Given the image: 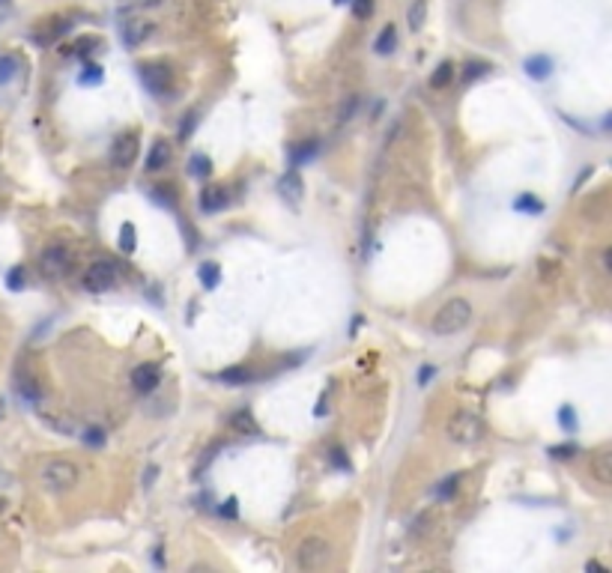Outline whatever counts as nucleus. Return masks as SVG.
Segmentation results:
<instances>
[{"instance_id":"nucleus-35","label":"nucleus","mask_w":612,"mask_h":573,"mask_svg":"<svg viewBox=\"0 0 612 573\" xmlns=\"http://www.w3.org/2000/svg\"><path fill=\"white\" fill-rule=\"evenodd\" d=\"M356 107H358V96H349L344 105H340V114H338V123H347L349 116L356 114Z\"/></svg>"},{"instance_id":"nucleus-13","label":"nucleus","mask_w":612,"mask_h":573,"mask_svg":"<svg viewBox=\"0 0 612 573\" xmlns=\"http://www.w3.org/2000/svg\"><path fill=\"white\" fill-rule=\"evenodd\" d=\"M278 191H281V197H284V200L290 203V206H296V203L302 200V176L296 174V167H290L281 179H278Z\"/></svg>"},{"instance_id":"nucleus-1","label":"nucleus","mask_w":612,"mask_h":573,"mask_svg":"<svg viewBox=\"0 0 612 573\" xmlns=\"http://www.w3.org/2000/svg\"><path fill=\"white\" fill-rule=\"evenodd\" d=\"M81 481V469L66 457H54L39 469V483L48 492H69L75 490Z\"/></svg>"},{"instance_id":"nucleus-20","label":"nucleus","mask_w":612,"mask_h":573,"mask_svg":"<svg viewBox=\"0 0 612 573\" xmlns=\"http://www.w3.org/2000/svg\"><path fill=\"white\" fill-rule=\"evenodd\" d=\"M230 427L239 430V433H257V418L248 409H239L230 415Z\"/></svg>"},{"instance_id":"nucleus-2","label":"nucleus","mask_w":612,"mask_h":573,"mask_svg":"<svg viewBox=\"0 0 612 573\" xmlns=\"http://www.w3.org/2000/svg\"><path fill=\"white\" fill-rule=\"evenodd\" d=\"M445 433L457 445H475V442H481V439H484V433H487V424H484V418L478 415V412L457 409L454 415L448 418Z\"/></svg>"},{"instance_id":"nucleus-8","label":"nucleus","mask_w":612,"mask_h":573,"mask_svg":"<svg viewBox=\"0 0 612 573\" xmlns=\"http://www.w3.org/2000/svg\"><path fill=\"white\" fill-rule=\"evenodd\" d=\"M116 284V266L111 260H96L93 266L84 272V286L90 293H105Z\"/></svg>"},{"instance_id":"nucleus-42","label":"nucleus","mask_w":612,"mask_h":573,"mask_svg":"<svg viewBox=\"0 0 612 573\" xmlns=\"http://www.w3.org/2000/svg\"><path fill=\"white\" fill-rule=\"evenodd\" d=\"M0 415H3V400H0Z\"/></svg>"},{"instance_id":"nucleus-44","label":"nucleus","mask_w":612,"mask_h":573,"mask_svg":"<svg viewBox=\"0 0 612 573\" xmlns=\"http://www.w3.org/2000/svg\"><path fill=\"white\" fill-rule=\"evenodd\" d=\"M0 3H6V0H0Z\"/></svg>"},{"instance_id":"nucleus-5","label":"nucleus","mask_w":612,"mask_h":573,"mask_svg":"<svg viewBox=\"0 0 612 573\" xmlns=\"http://www.w3.org/2000/svg\"><path fill=\"white\" fill-rule=\"evenodd\" d=\"M141 84L150 90L152 96H167L174 90V78H170V69L165 63H141L138 66Z\"/></svg>"},{"instance_id":"nucleus-22","label":"nucleus","mask_w":612,"mask_h":573,"mask_svg":"<svg viewBox=\"0 0 612 573\" xmlns=\"http://www.w3.org/2000/svg\"><path fill=\"white\" fill-rule=\"evenodd\" d=\"M514 209L517 212H526V215H541L544 212V200H538L535 194H520L517 200H514Z\"/></svg>"},{"instance_id":"nucleus-30","label":"nucleus","mask_w":612,"mask_h":573,"mask_svg":"<svg viewBox=\"0 0 612 573\" xmlns=\"http://www.w3.org/2000/svg\"><path fill=\"white\" fill-rule=\"evenodd\" d=\"M15 60L9 57V54H0V84H9V81L15 78Z\"/></svg>"},{"instance_id":"nucleus-19","label":"nucleus","mask_w":612,"mask_h":573,"mask_svg":"<svg viewBox=\"0 0 612 573\" xmlns=\"http://www.w3.org/2000/svg\"><path fill=\"white\" fill-rule=\"evenodd\" d=\"M454 81V63L451 60H442L439 66L434 69V75H430V87L434 90H445L448 84Z\"/></svg>"},{"instance_id":"nucleus-41","label":"nucleus","mask_w":612,"mask_h":573,"mask_svg":"<svg viewBox=\"0 0 612 573\" xmlns=\"http://www.w3.org/2000/svg\"><path fill=\"white\" fill-rule=\"evenodd\" d=\"M156 472H159L156 466H150V469H147V478H143V487H150V483L156 481Z\"/></svg>"},{"instance_id":"nucleus-29","label":"nucleus","mask_w":612,"mask_h":573,"mask_svg":"<svg viewBox=\"0 0 612 573\" xmlns=\"http://www.w3.org/2000/svg\"><path fill=\"white\" fill-rule=\"evenodd\" d=\"M188 167H192V176H210V170H212V161L206 158V156H192V161H188Z\"/></svg>"},{"instance_id":"nucleus-28","label":"nucleus","mask_w":612,"mask_h":573,"mask_svg":"<svg viewBox=\"0 0 612 573\" xmlns=\"http://www.w3.org/2000/svg\"><path fill=\"white\" fill-rule=\"evenodd\" d=\"M81 84L84 87H93V84H102V66H96V63H87L84 72H81Z\"/></svg>"},{"instance_id":"nucleus-40","label":"nucleus","mask_w":612,"mask_h":573,"mask_svg":"<svg viewBox=\"0 0 612 573\" xmlns=\"http://www.w3.org/2000/svg\"><path fill=\"white\" fill-rule=\"evenodd\" d=\"M434 373H436V367H430V364H425L418 371V385H427L430 379H434Z\"/></svg>"},{"instance_id":"nucleus-25","label":"nucleus","mask_w":612,"mask_h":573,"mask_svg":"<svg viewBox=\"0 0 612 573\" xmlns=\"http://www.w3.org/2000/svg\"><path fill=\"white\" fill-rule=\"evenodd\" d=\"M134 245H138V230H134L132 221H123V227H120V251H123V254H132Z\"/></svg>"},{"instance_id":"nucleus-43","label":"nucleus","mask_w":612,"mask_h":573,"mask_svg":"<svg viewBox=\"0 0 612 573\" xmlns=\"http://www.w3.org/2000/svg\"><path fill=\"white\" fill-rule=\"evenodd\" d=\"M335 3H349V0H335Z\"/></svg>"},{"instance_id":"nucleus-37","label":"nucleus","mask_w":612,"mask_h":573,"mask_svg":"<svg viewBox=\"0 0 612 573\" xmlns=\"http://www.w3.org/2000/svg\"><path fill=\"white\" fill-rule=\"evenodd\" d=\"M194 125H197V111H188V116H185V123L179 125V138H188V134L194 132Z\"/></svg>"},{"instance_id":"nucleus-18","label":"nucleus","mask_w":612,"mask_h":573,"mask_svg":"<svg viewBox=\"0 0 612 573\" xmlns=\"http://www.w3.org/2000/svg\"><path fill=\"white\" fill-rule=\"evenodd\" d=\"M215 379L224 385H248V382H254V373H251L248 367H227V371L215 373Z\"/></svg>"},{"instance_id":"nucleus-7","label":"nucleus","mask_w":612,"mask_h":573,"mask_svg":"<svg viewBox=\"0 0 612 573\" xmlns=\"http://www.w3.org/2000/svg\"><path fill=\"white\" fill-rule=\"evenodd\" d=\"M134 158H138V132L125 129V132L116 134L114 143H111V165L125 170V167L134 165Z\"/></svg>"},{"instance_id":"nucleus-34","label":"nucleus","mask_w":612,"mask_h":573,"mask_svg":"<svg viewBox=\"0 0 612 573\" xmlns=\"http://www.w3.org/2000/svg\"><path fill=\"white\" fill-rule=\"evenodd\" d=\"M457 481H460V475H451V478H448V481H442V483H439V487H436V496H439V501H448V499L454 496V487H457Z\"/></svg>"},{"instance_id":"nucleus-17","label":"nucleus","mask_w":612,"mask_h":573,"mask_svg":"<svg viewBox=\"0 0 612 573\" xmlns=\"http://www.w3.org/2000/svg\"><path fill=\"white\" fill-rule=\"evenodd\" d=\"M394 48H398V30H394V24H385L380 30V36H376V42H374V51L382 54V57H389Z\"/></svg>"},{"instance_id":"nucleus-38","label":"nucleus","mask_w":612,"mask_h":573,"mask_svg":"<svg viewBox=\"0 0 612 573\" xmlns=\"http://www.w3.org/2000/svg\"><path fill=\"white\" fill-rule=\"evenodd\" d=\"M332 463L338 466V469H344V472H349V460L344 457V451L340 448H332Z\"/></svg>"},{"instance_id":"nucleus-31","label":"nucleus","mask_w":612,"mask_h":573,"mask_svg":"<svg viewBox=\"0 0 612 573\" xmlns=\"http://www.w3.org/2000/svg\"><path fill=\"white\" fill-rule=\"evenodd\" d=\"M349 6H353V15L358 21H367L374 15V0H349Z\"/></svg>"},{"instance_id":"nucleus-24","label":"nucleus","mask_w":612,"mask_h":573,"mask_svg":"<svg viewBox=\"0 0 612 573\" xmlns=\"http://www.w3.org/2000/svg\"><path fill=\"white\" fill-rule=\"evenodd\" d=\"M487 72H493V66H490L487 60H469V63H466V66H463V81H466V84H469V81H478V78H484V75H487Z\"/></svg>"},{"instance_id":"nucleus-23","label":"nucleus","mask_w":612,"mask_h":573,"mask_svg":"<svg viewBox=\"0 0 612 573\" xmlns=\"http://www.w3.org/2000/svg\"><path fill=\"white\" fill-rule=\"evenodd\" d=\"M15 382H18V385H15L18 394H21L27 403H39V382L30 379V376H18Z\"/></svg>"},{"instance_id":"nucleus-3","label":"nucleus","mask_w":612,"mask_h":573,"mask_svg":"<svg viewBox=\"0 0 612 573\" xmlns=\"http://www.w3.org/2000/svg\"><path fill=\"white\" fill-rule=\"evenodd\" d=\"M472 320V304L466 299H448L434 317V335L451 337L457 331H463Z\"/></svg>"},{"instance_id":"nucleus-10","label":"nucleus","mask_w":612,"mask_h":573,"mask_svg":"<svg viewBox=\"0 0 612 573\" xmlns=\"http://www.w3.org/2000/svg\"><path fill=\"white\" fill-rule=\"evenodd\" d=\"M589 469H591V478H595L600 487H609L612 483V451L609 448H600V451L591 454Z\"/></svg>"},{"instance_id":"nucleus-9","label":"nucleus","mask_w":612,"mask_h":573,"mask_svg":"<svg viewBox=\"0 0 612 573\" xmlns=\"http://www.w3.org/2000/svg\"><path fill=\"white\" fill-rule=\"evenodd\" d=\"M159 379H161V367H159L156 362H143V364H138V367L132 371V385H134L138 391H143V394L156 388Z\"/></svg>"},{"instance_id":"nucleus-21","label":"nucleus","mask_w":612,"mask_h":573,"mask_svg":"<svg viewBox=\"0 0 612 573\" xmlns=\"http://www.w3.org/2000/svg\"><path fill=\"white\" fill-rule=\"evenodd\" d=\"M197 278H201V284L206 286V290H215L218 286V281H221V269H218V263H203L201 269H197Z\"/></svg>"},{"instance_id":"nucleus-27","label":"nucleus","mask_w":612,"mask_h":573,"mask_svg":"<svg viewBox=\"0 0 612 573\" xmlns=\"http://www.w3.org/2000/svg\"><path fill=\"white\" fill-rule=\"evenodd\" d=\"M559 424H562L564 430H568V433H577V427H580V424H577V412H573L571 403H564V406L559 409Z\"/></svg>"},{"instance_id":"nucleus-6","label":"nucleus","mask_w":612,"mask_h":573,"mask_svg":"<svg viewBox=\"0 0 612 573\" xmlns=\"http://www.w3.org/2000/svg\"><path fill=\"white\" fill-rule=\"evenodd\" d=\"M39 269H42L45 278H51V281H57V278L69 275V269H72V251L63 248V245L45 248L42 257H39Z\"/></svg>"},{"instance_id":"nucleus-26","label":"nucleus","mask_w":612,"mask_h":573,"mask_svg":"<svg viewBox=\"0 0 612 573\" xmlns=\"http://www.w3.org/2000/svg\"><path fill=\"white\" fill-rule=\"evenodd\" d=\"M407 18H409V30H421V24L427 18V0H412Z\"/></svg>"},{"instance_id":"nucleus-11","label":"nucleus","mask_w":612,"mask_h":573,"mask_svg":"<svg viewBox=\"0 0 612 573\" xmlns=\"http://www.w3.org/2000/svg\"><path fill=\"white\" fill-rule=\"evenodd\" d=\"M152 36V24L143 21V18H134V21H125L123 24V42L125 48H138Z\"/></svg>"},{"instance_id":"nucleus-33","label":"nucleus","mask_w":612,"mask_h":573,"mask_svg":"<svg viewBox=\"0 0 612 573\" xmlns=\"http://www.w3.org/2000/svg\"><path fill=\"white\" fill-rule=\"evenodd\" d=\"M84 445H93V448H102L105 445V430L102 427H87L84 430Z\"/></svg>"},{"instance_id":"nucleus-39","label":"nucleus","mask_w":612,"mask_h":573,"mask_svg":"<svg viewBox=\"0 0 612 573\" xmlns=\"http://www.w3.org/2000/svg\"><path fill=\"white\" fill-rule=\"evenodd\" d=\"M221 510V517H236V510H239V505H236V499H224V505L218 508Z\"/></svg>"},{"instance_id":"nucleus-12","label":"nucleus","mask_w":612,"mask_h":573,"mask_svg":"<svg viewBox=\"0 0 612 573\" xmlns=\"http://www.w3.org/2000/svg\"><path fill=\"white\" fill-rule=\"evenodd\" d=\"M230 203V194L224 185H206L201 191V209L203 212H221Z\"/></svg>"},{"instance_id":"nucleus-14","label":"nucleus","mask_w":612,"mask_h":573,"mask_svg":"<svg viewBox=\"0 0 612 573\" xmlns=\"http://www.w3.org/2000/svg\"><path fill=\"white\" fill-rule=\"evenodd\" d=\"M523 69L532 81H547L553 75V57H547V54H532V57L523 63Z\"/></svg>"},{"instance_id":"nucleus-32","label":"nucleus","mask_w":612,"mask_h":573,"mask_svg":"<svg viewBox=\"0 0 612 573\" xmlns=\"http://www.w3.org/2000/svg\"><path fill=\"white\" fill-rule=\"evenodd\" d=\"M580 454V448L573 445V442H568V445H553L550 448V457L553 460H571V457H577Z\"/></svg>"},{"instance_id":"nucleus-15","label":"nucleus","mask_w":612,"mask_h":573,"mask_svg":"<svg viewBox=\"0 0 612 573\" xmlns=\"http://www.w3.org/2000/svg\"><path fill=\"white\" fill-rule=\"evenodd\" d=\"M167 161H170V143L167 140H156L152 143V149H150V156H147V170H161V167H167Z\"/></svg>"},{"instance_id":"nucleus-4","label":"nucleus","mask_w":612,"mask_h":573,"mask_svg":"<svg viewBox=\"0 0 612 573\" xmlns=\"http://www.w3.org/2000/svg\"><path fill=\"white\" fill-rule=\"evenodd\" d=\"M329 561H332V543L326 537H305L299 550H296V564L308 573L323 570Z\"/></svg>"},{"instance_id":"nucleus-36","label":"nucleus","mask_w":612,"mask_h":573,"mask_svg":"<svg viewBox=\"0 0 612 573\" xmlns=\"http://www.w3.org/2000/svg\"><path fill=\"white\" fill-rule=\"evenodd\" d=\"M6 284H9V290H24V269L21 266L12 269V272L6 275Z\"/></svg>"},{"instance_id":"nucleus-16","label":"nucleus","mask_w":612,"mask_h":573,"mask_svg":"<svg viewBox=\"0 0 612 573\" xmlns=\"http://www.w3.org/2000/svg\"><path fill=\"white\" fill-rule=\"evenodd\" d=\"M317 152H320V140H305V143H299V147L290 152V167L308 165L311 158H317Z\"/></svg>"}]
</instances>
